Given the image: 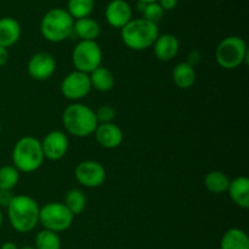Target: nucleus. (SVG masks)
<instances>
[{
  "label": "nucleus",
  "mask_w": 249,
  "mask_h": 249,
  "mask_svg": "<svg viewBox=\"0 0 249 249\" xmlns=\"http://www.w3.org/2000/svg\"><path fill=\"white\" fill-rule=\"evenodd\" d=\"M95 9V0H68L67 11L73 19L90 17Z\"/></svg>",
  "instance_id": "nucleus-24"
},
{
  "label": "nucleus",
  "mask_w": 249,
  "mask_h": 249,
  "mask_svg": "<svg viewBox=\"0 0 249 249\" xmlns=\"http://www.w3.org/2000/svg\"><path fill=\"white\" fill-rule=\"evenodd\" d=\"M233 203L240 208H249V179L246 177H237L230 180V185L226 191Z\"/></svg>",
  "instance_id": "nucleus-16"
},
{
  "label": "nucleus",
  "mask_w": 249,
  "mask_h": 249,
  "mask_svg": "<svg viewBox=\"0 0 249 249\" xmlns=\"http://www.w3.org/2000/svg\"><path fill=\"white\" fill-rule=\"evenodd\" d=\"M164 16V10L160 7L158 1L155 2H148L146 4L145 9L142 11V18L147 19V21L152 22V23L157 24L160 19Z\"/></svg>",
  "instance_id": "nucleus-27"
},
{
  "label": "nucleus",
  "mask_w": 249,
  "mask_h": 249,
  "mask_svg": "<svg viewBox=\"0 0 249 249\" xmlns=\"http://www.w3.org/2000/svg\"><path fill=\"white\" fill-rule=\"evenodd\" d=\"M1 130H2V128H1V124H0V135H1Z\"/></svg>",
  "instance_id": "nucleus-37"
},
{
  "label": "nucleus",
  "mask_w": 249,
  "mask_h": 249,
  "mask_svg": "<svg viewBox=\"0 0 249 249\" xmlns=\"http://www.w3.org/2000/svg\"><path fill=\"white\" fill-rule=\"evenodd\" d=\"M62 203L73 215H79L84 212L85 207H87V196L82 190L71 189L65 194Z\"/></svg>",
  "instance_id": "nucleus-23"
},
{
  "label": "nucleus",
  "mask_w": 249,
  "mask_h": 249,
  "mask_svg": "<svg viewBox=\"0 0 249 249\" xmlns=\"http://www.w3.org/2000/svg\"><path fill=\"white\" fill-rule=\"evenodd\" d=\"M152 48L155 56L158 60L168 62V61H172L179 53L180 41L172 33L160 34Z\"/></svg>",
  "instance_id": "nucleus-15"
},
{
  "label": "nucleus",
  "mask_w": 249,
  "mask_h": 249,
  "mask_svg": "<svg viewBox=\"0 0 249 249\" xmlns=\"http://www.w3.org/2000/svg\"><path fill=\"white\" fill-rule=\"evenodd\" d=\"M101 46L96 40H79L72 51V63L75 71L90 74L102 66Z\"/></svg>",
  "instance_id": "nucleus-8"
},
{
  "label": "nucleus",
  "mask_w": 249,
  "mask_h": 249,
  "mask_svg": "<svg viewBox=\"0 0 249 249\" xmlns=\"http://www.w3.org/2000/svg\"><path fill=\"white\" fill-rule=\"evenodd\" d=\"M138 1L146 2V4H148V2H155V1H158V0H138Z\"/></svg>",
  "instance_id": "nucleus-35"
},
{
  "label": "nucleus",
  "mask_w": 249,
  "mask_h": 249,
  "mask_svg": "<svg viewBox=\"0 0 249 249\" xmlns=\"http://www.w3.org/2000/svg\"><path fill=\"white\" fill-rule=\"evenodd\" d=\"M105 17L109 26L122 29L133 19V9L126 0H111L105 10Z\"/></svg>",
  "instance_id": "nucleus-13"
},
{
  "label": "nucleus",
  "mask_w": 249,
  "mask_h": 249,
  "mask_svg": "<svg viewBox=\"0 0 249 249\" xmlns=\"http://www.w3.org/2000/svg\"><path fill=\"white\" fill-rule=\"evenodd\" d=\"M158 4L160 5L164 11H169V10H173L177 7L178 0H158Z\"/></svg>",
  "instance_id": "nucleus-31"
},
{
  "label": "nucleus",
  "mask_w": 249,
  "mask_h": 249,
  "mask_svg": "<svg viewBox=\"0 0 249 249\" xmlns=\"http://www.w3.org/2000/svg\"><path fill=\"white\" fill-rule=\"evenodd\" d=\"M91 88L101 92H107L113 89L114 75L107 67L100 66L89 74Z\"/></svg>",
  "instance_id": "nucleus-21"
},
{
  "label": "nucleus",
  "mask_w": 249,
  "mask_h": 249,
  "mask_svg": "<svg viewBox=\"0 0 249 249\" xmlns=\"http://www.w3.org/2000/svg\"><path fill=\"white\" fill-rule=\"evenodd\" d=\"M229 185H230V179L221 170H212L204 178V186L212 194H224L228 191Z\"/></svg>",
  "instance_id": "nucleus-22"
},
{
  "label": "nucleus",
  "mask_w": 249,
  "mask_h": 249,
  "mask_svg": "<svg viewBox=\"0 0 249 249\" xmlns=\"http://www.w3.org/2000/svg\"><path fill=\"white\" fill-rule=\"evenodd\" d=\"M248 48L245 39L238 36L224 38L215 49V61L224 70H236L248 58Z\"/></svg>",
  "instance_id": "nucleus-6"
},
{
  "label": "nucleus",
  "mask_w": 249,
  "mask_h": 249,
  "mask_svg": "<svg viewBox=\"0 0 249 249\" xmlns=\"http://www.w3.org/2000/svg\"><path fill=\"white\" fill-rule=\"evenodd\" d=\"M45 160H60L67 155L70 140L65 131L53 130L44 136L40 141Z\"/></svg>",
  "instance_id": "nucleus-12"
},
{
  "label": "nucleus",
  "mask_w": 249,
  "mask_h": 249,
  "mask_svg": "<svg viewBox=\"0 0 249 249\" xmlns=\"http://www.w3.org/2000/svg\"><path fill=\"white\" fill-rule=\"evenodd\" d=\"M74 215L62 202H49L39 211V223L44 230L63 232L72 226Z\"/></svg>",
  "instance_id": "nucleus-7"
},
{
  "label": "nucleus",
  "mask_w": 249,
  "mask_h": 249,
  "mask_svg": "<svg viewBox=\"0 0 249 249\" xmlns=\"http://www.w3.org/2000/svg\"><path fill=\"white\" fill-rule=\"evenodd\" d=\"M0 249H18V247H17L16 243L11 242V241H9V242H5L2 243V246L0 247Z\"/></svg>",
  "instance_id": "nucleus-33"
},
{
  "label": "nucleus",
  "mask_w": 249,
  "mask_h": 249,
  "mask_svg": "<svg viewBox=\"0 0 249 249\" xmlns=\"http://www.w3.org/2000/svg\"><path fill=\"white\" fill-rule=\"evenodd\" d=\"M61 238L58 233L49 230H41L36 236V249H61Z\"/></svg>",
  "instance_id": "nucleus-26"
},
{
  "label": "nucleus",
  "mask_w": 249,
  "mask_h": 249,
  "mask_svg": "<svg viewBox=\"0 0 249 249\" xmlns=\"http://www.w3.org/2000/svg\"><path fill=\"white\" fill-rule=\"evenodd\" d=\"M172 79L175 87L179 89L186 90L194 87L197 79V73L192 66H190L186 62H179L172 72Z\"/></svg>",
  "instance_id": "nucleus-19"
},
{
  "label": "nucleus",
  "mask_w": 249,
  "mask_h": 249,
  "mask_svg": "<svg viewBox=\"0 0 249 249\" xmlns=\"http://www.w3.org/2000/svg\"><path fill=\"white\" fill-rule=\"evenodd\" d=\"M9 61V50L4 46H0V67L5 66Z\"/></svg>",
  "instance_id": "nucleus-32"
},
{
  "label": "nucleus",
  "mask_w": 249,
  "mask_h": 249,
  "mask_svg": "<svg viewBox=\"0 0 249 249\" xmlns=\"http://www.w3.org/2000/svg\"><path fill=\"white\" fill-rule=\"evenodd\" d=\"M56 71V60L51 53L39 51L31 56L27 65V72L34 80H48Z\"/></svg>",
  "instance_id": "nucleus-11"
},
{
  "label": "nucleus",
  "mask_w": 249,
  "mask_h": 249,
  "mask_svg": "<svg viewBox=\"0 0 249 249\" xmlns=\"http://www.w3.org/2000/svg\"><path fill=\"white\" fill-rule=\"evenodd\" d=\"M220 249H249L247 232L238 228L228 230L221 237Z\"/></svg>",
  "instance_id": "nucleus-20"
},
{
  "label": "nucleus",
  "mask_w": 249,
  "mask_h": 249,
  "mask_svg": "<svg viewBox=\"0 0 249 249\" xmlns=\"http://www.w3.org/2000/svg\"><path fill=\"white\" fill-rule=\"evenodd\" d=\"M158 36H160L158 24L152 23L142 17L133 18L121 31L123 43L129 49L135 51H142L152 48Z\"/></svg>",
  "instance_id": "nucleus-4"
},
{
  "label": "nucleus",
  "mask_w": 249,
  "mask_h": 249,
  "mask_svg": "<svg viewBox=\"0 0 249 249\" xmlns=\"http://www.w3.org/2000/svg\"><path fill=\"white\" fill-rule=\"evenodd\" d=\"M6 209L10 225L17 232H31L38 225L40 207L33 197L26 195L14 196Z\"/></svg>",
  "instance_id": "nucleus-1"
},
{
  "label": "nucleus",
  "mask_w": 249,
  "mask_h": 249,
  "mask_svg": "<svg viewBox=\"0 0 249 249\" xmlns=\"http://www.w3.org/2000/svg\"><path fill=\"white\" fill-rule=\"evenodd\" d=\"M2 223H4V215H2V212L0 209V228L2 226Z\"/></svg>",
  "instance_id": "nucleus-34"
},
{
  "label": "nucleus",
  "mask_w": 249,
  "mask_h": 249,
  "mask_svg": "<svg viewBox=\"0 0 249 249\" xmlns=\"http://www.w3.org/2000/svg\"><path fill=\"white\" fill-rule=\"evenodd\" d=\"M185 62L189 63V65L192 66L194 68L197 67V66L202 62V53H199L198 50L190 51V53H187L186 61H185Z\"/></svg>",
  "instance_id": "nucleus-29"
},
{
  "label": "nucleus",
  "mask_w": 249,
  "mask_h": 249,
  "mask_svg": "<svg viewBox=\"0 0 249 249\" xmlns=\"http://www.w3.org/2000/svg\"><path fill=\"white\" fill-rule=\"evenodd\" d=\"M94 135L100 146L107 150L117 148L123 142V130L114 123L99 124L95 129Z\"/></svg>",
  "instance_id": "nucleus-14"
},
{
  "label": "nucleus",
  "mask_w": 249,
  "mask_h": 249,
  "mask_svg": "<svg viewBox=\"0 0 249 249\" xmlns=\"http://www.w3.org/2000/svg\"><path fill=\"white\" fill-rule=\"evenodd\" d=\"M21 38V26L12 17L0 18V46L11 48Z\"/></svg>",
  "instance_id": "nucleus-18"
},
{
  "label": "nucleus",
  "mask_w": 249,
  "mask_h": 249,
  "mask_svg": "<svg viewBox=\"0 0 249 249\" xmlns=\"http://www.w3.org/2000/svg\"><path fill=\"white\" fill-rule=\"evenodd\" d=\"M18 249H36L33 247V246H26V247H22V248H18Z\"/></svg>",
  "instance_id": "nucleus-36"
},
{
  "label": "nucleus",
  "mask_w": 249,
  "mask_h": 249,
  "mask_svg": "<svg viewBox=\"0 0 249 249\" xmlns=\"http://www.w3.org/2000/svg\"><path fill=\"white\" fill-rule=\"evenodd\" d=\"M19 181V172L12 164L0 167V190L12 191Z\"/></svg>",
  "instance_id": "nucleus-25"
},
{
  "label": "nucleus",
  "mask_w": 249,
  "mask_h": 249,
  "mask_svg": "<svg viewBox=\"0 0 249 249\" xmlns=\"http://www.w3.org/2000/svg\"><path fill=\"white\" fill-rule=\"evenodd\" d=\"M91 89L89 74L79 71L68 73L61 83V92L66 99L71 101H79L84 99L89 95Z\"/></svg>",
  "instance_id": "nucleus-9"
},
{
  "label": "nucleus",
  "mask_w": 249,
  "mask_h": 249,
  "mask_svg": "<svg viewBox=\"0 0 249 249\" xmlns=\"http://www.w3.org/2000/svg\"><path fill=\"white\" fill-rule=\"evenodd\" d=\"M75 180L82 186L88 189H96L106 181V169L96 160H83L74 169Z\"/></svg>",
  "instance_id": "nucleus-10"
},
{
  "label": "nucleus",
  "mask_w": 249,
  "mask_h": 249,
  "mask_svg": "<svg viewBox=\"0 0 249 249\" xmlns=\"http://www.w3.org/2000/svg\"><path fill=\"white\" fill-rule=\"evenodd\" d=\"M95 116H96V121L99 124L113 123L114 118H116V109L109 105H105L95 111Z\"/></svg>",
  "instance_id": "nucleus-28"
},
{
  "label": "nucleus",
  "mask_w": 249,
  "mask_h": 249,
  "mask_svg": "<svg viewBox=\"0 0 249 249\" xmlns=\"http://www.w3.org/2000/svg\"><path fill=\"white\" fill-rule=\"evenodd\" d=\"M74 19L62 7L50 9L40 21V33L50 43H61L72 36Z\"/></svg>",
  "instance_id": "nucleus-5"
},
{
  "label": "nucleus",
  "mask_w": 249,
  "mask_h": 249,
  "mask_svg": "<svg viewBox=\"0 0 249 249\" xmlns=\"http://www.w3.org/2000/svg\"><path fill=\"white\" fill-rule=\"evenodd\" d=\"M11 158L12 165L19 173L36 172L45 160L40 140L31 135L21 138L12 148Z\"/></svg>",
  "instance_id": "nucleus-2"
},
{
  "label": "nucleus",
  "mask_w": 249,
  "mask_h": 249,
  "mask_svg": "<svg viewBox=\"0 0 249 249\" xmlns=\"http://www.w3.org/2000/svg\"><path fill=\"white\" fill-rule=\"evenodd\" d=\"M100 34H101V27L96 19L91 17L74 19L72 36H75L79 40H96Z\"/></svg>",
  "instance_id": "nucleus-17"
},
{
  "label": "nucleus",
  "mask_w": 249,
  "mask_h": 249,
  "mask_svg": "<svg viewBox=\"0 0 249 249\" xmlns=\"http://www.w3.org/2000/svg\"><path fill=\"white\" fill-rule=\"evenodd\" d=\"M14 195L12 191H5V190H0V208H7L9 204L11 203Z\"/></svg>",
  "instance_id": "nucleus-30"
},
{
  "label": "nucleus",
  "mask_w": 249,
  "mask_h": 249,
  "mask_svg": "<svg viewBox=\"0 0 249 249\" xmlns=\"http://www.w3.org/2000/svg\"><path fill=\"white\" fill-rule=\"evenodd\" d=\"M62 124L65 130L75 138H88L92 135L99 125L94 109L79 102L66 107L62 113Z\"/></svg>",
  "instance_id": "nucleus-3"
}]
</instances>
